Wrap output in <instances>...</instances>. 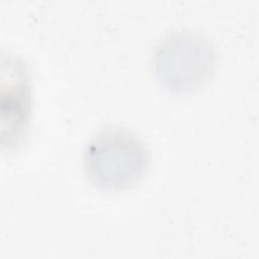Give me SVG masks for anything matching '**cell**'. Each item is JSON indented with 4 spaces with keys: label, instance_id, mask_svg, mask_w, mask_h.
I'll return each mask as SVG.
<instances>
[{
    "label": "cell",
    "instance_id": "3957f363",
    "mask_svg": "<svg viewBox=\"0 0 259 259\" xmlns=\"http://www.w3.org/2000/svg\"><path fill=\"white\" fill-rule=\"evenodd\" d=\"M6 70H2V75L7 78L5 81L2 78V84L7 86V92L1 89V96L7 97L6 100H1V116L7 117L2 119V126L7 122L8 130V146L17 143L27 128L28 119L31 108V93L28 77L25 67L15 59H8V65H2Z\"/></svg>",
    "mask_w": 259,
    "mask_h": 259
},
{
    "label": "cell",
    "instance_id": "6da1fadb",
    "mask_svg": "<svg viewBox=\"0 0 259 259\" xmlns=\"http://www.w3.org/2000/svg\"><path fill=\"white\" fill-rule=\"evenodd\" d=\"M150 162L146 144L132 131L120 126L97 133L84 152V171L96 187L120 191L136 185Z\"/></svg>",
    "mask_w": 259,
    "mask_h": 259
},
{
    "label": "cell",
    "instance_id": "7a4b0ae2",
    "mask_svg": "<svg viewBox=\"0 0 259 259\" xmlns=\"http://www.w3.org/2000/svg\"><path fill=\"white\" fill-rule=\"evenodd\" d=\"M153 67L162 86L173 92H191L211 78L215 68V52L203 34L179 29L160 40L154 52Z\"/></svg>",
    "mask_w": 259,
    "mask_h": 259
}]
</instances>
